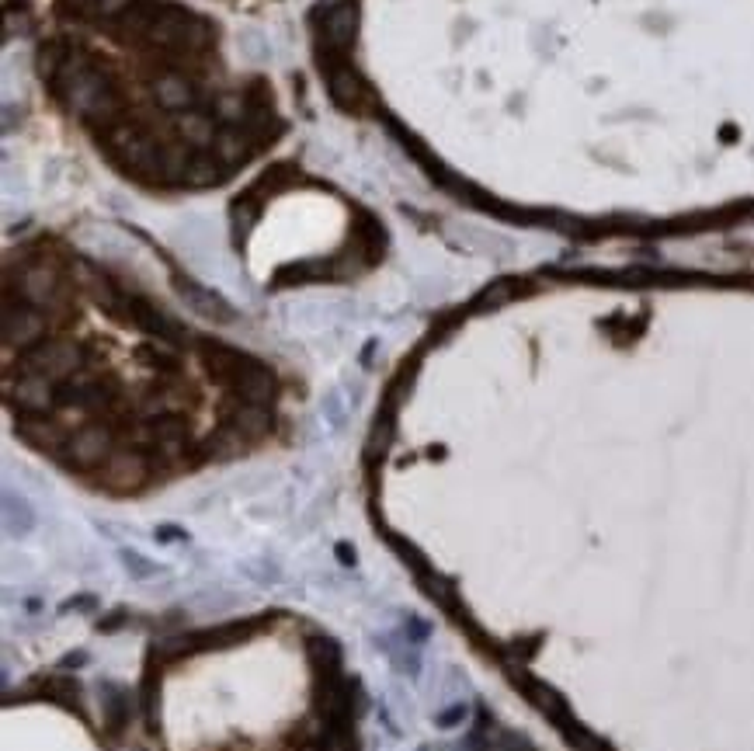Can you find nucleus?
I'll list each match as a JSON object with an SVG mask.
<instances>
[{
	"instance_id": "8",
	"label": "nucleus",
	"mask_w": 754,
	"mask_h": 751,
	"mask_svg": "<svg viewBox=\"0 0 754 751\" xmlns=\"http://www.w3.org/2000/svg\"><path fill=\"white\" fill-rule=\"evenodd\" d=\"M327 87H331V98L344 108H358L365 98H369V91H365L362 80L355 77V70H351V67H331V70H327Z\"/></svg>"
},
{
	"instance_id": "17",
	"label": "nucleus",
	"mask_w": 754,
	"mask_h": 751,
	"mask_svg": "<svg viewBox=\"0 0 754 751\" xmlns=\"http://www.w3.org/2000/svg\"><path fill=\"white\" fill-rule=\"evenodd\" d=\"M563 738H567V745L574 751H612L609 741H602L598 734H591L588 727H581L577 720H570V724L563 727Z\"/></svg>"
},
{
	"instance_id": "4",
	"label": "nucleus",
	"mask_w": 754,
	"mask_h": 751,
	"mask_svg": "<svg viewBox=\"0 0 754 751\" xmlns=\"http://www.w3.org/2000/svg\"><path fill=\"white\" fill-rule=\"evenodd\" d=\"M7 400L25 414H49L60 404V390H56L53 379L21 373V379L11 386V393H7Z\"/></svg>"
},
{
	"instance_id": "6",
	"label": "nucleus",
	"mask_w": 754,
	"mask_h": 751,
	"mask_svg": "<svg viewBox=\"0 0 754 751\" xmlns=\"http://www.w3.org/2000/svg\"><path fill=\"white\" fill-rule=\"evenodd\" d=\"M150 473V459L139 456V452H115L105 463V484L115 487V491H133L146 480Z\"/></svg>"
},
{
	"instance_id": "1",
	"label": "nucleus",
	"mask_w": 754,
	"mask_h": 751,
	"mask_svg": "<svg viewBox=\"0 0 754 751\" xmlns=\"http://www.w3.org/2000/svg\"><path fill=\"white\" fill-rule=\"evenodd\" d=\"M84 348L73 341H39L32 352L21 359V373L46 376V379H70L84 369Z\"/></svg>"
},
{
	"instance_id": "20",
	"label": "nucleus",
	"mask_w": 754,
	"mask_h": 751,
	"mask_svg": "<svg viewBox=\"0 0 754 751\" xmlns=\"http://www.w3.org/2000/svg\"><path fill=\"white\" fill-rule=\"evenodd\" d=\"M157 706H160V672L143 678V713H146V727L157 731Z\"/></svg>"
},
{
	"instance_id": "5",
	"label": "nucleus",
	"mask_w": 754,
	"mask_h": 751,
	"mask_svg": "<svg viewBox=\"0 0 754 751\" xmlns=\"http://www.w3.org/2000/svg\"><path fill=\"white\" fill-rule=\"evenodd\" d=\"M511 678H515V685H522V692L529 696V703L536 706L546 720H553L560 731L570 724V720H574V717H570V710H567V703H563V696L556 689H549L546 682H536V678L518 675V672H511Z\"/></svg>"
},
{
	"instance_id": "2",
	"label": "nucleus",
	"mask_w": 754,
	"mask_h": 751,
	"mask_svg": "<svg viewBox=\"0 0 754 751\" xmlns=\"http://www.w3.org/2000/svg\"><path fill=\"white\" fill-rule=\"evenodd\" d=\"M67 449V463L80 466V470H91V466H105L112 459V428L108 425H84L73 435H67L63 442Z\"/></svg>"
},
{
	"instance_id": "26",
	"label": "nucleus",
	"mask_w": 754,
	"mask_h": 751,
	"mask_svg": "<svg viewBox=\"0 0 754 751\" xmlns=\"http://www.w3.org/2000/svg\"><path fill=\"white\" fill-rule=\"evenodd\" d=\"M463 717H466V710H463V706H452L449 713H442V717H438V724H442V727H452V724H459V720H463Z\"/></svg>"
},
{
	"instance_id": "11",
	"label": "nucleus",
	"mask_w": 754,
	"mask_h": 751,
	"mask_svg": "<svg viewBox=\"0 0 754 751\" xmlns=\"http://www.w3.org/2000/svg\"><path fill=\"white\" fill-rule=\"evenodd\" d=\"M268 425H272V414H268V407H261V404H244L230 414V428L240 435V439H258V435L268 432Z\"/></svg>"
},
{
	"instance_id": "23",
	"label": "nucleus",
	"mask_w": 754,
	"mask_h": 751,
	"mask_svg": "<svg viewBox=\"0 0 754 751\" xmlns=\"http://www.w3.org/2000/svg\"><path fill=\"white\" fill-rule=\"evenodd\" d=\"M133 4L136 0H98V14L101 18H119V14H126Z\"/></svg>"
},
{
	"instance_id": "22",
	"label": "nucleus",
	"mask_w": 754,
	"mask_h": 751,
	"mask_svg": "<svg viewBox=\"0 0 754 751\" xmlns=\"http://www.w3.org/2000/svg\"><path fill=\"white\" fill-rule=\"evenodd\" d=\"M515 293H518V289L511 286V282H497V286H490L487 293L480 296V306H501V303H508Z\"/></svg>"
},
{
	"instance_id": "13",
	"label": "nucleus",
	"mask_w": 754,
	"mask_h": 751,
	"mask_svg": "<svg viewBox=\"0 0 754 751\" xmlns=\"http://www.w3.org/2000/svg\"><path fill=\"white\" fill-rule=\"evenodd\" d=\"M157 101L164 108H188L195 101V87L188 84L185 77L167 74V77L157 80Z\"/></svg>"
},
{
	"instance_id": "15",
	"label": "nucleus",
	"mask_w": 754,
	"mask_h": 751,
	"mask_svg": "<svg viewBox=\"0 0 754 751\" xmlns=\"http://www.w3.org/2000/svg\"><path fill=\"white\" fill-rule=\"evenodd\" d=\"M105 696H108L105 699V724L112 734H119L122 727L129 724V699H126V692L115 689V685H108Z\"/></svg>"
},
{
	"instance_id": "9",
	"label": "nucleus",
	"mask_w": 754,
	"mask_h": 751,
	"mask_svg": "<svg viewBox=\"0 0 754 751\" xmlns=\"http://www.w3.org/2000/svg\"><path fill=\"white\" fill-rule=\"evenodd\" d=\"M258 630V619H251V623H223V626H216V630H199V633H192L195 637V647L199 651H212V647H233V644H240V640H247L251 633Z\"/></svg>"
},
{
	"instance_id": "7",
	"label": "nucleus",
	"mask_w": 754,
	"mask_h": 751,
	"mask_svg": "<svg viewBox=\"0 0 754 751\" xmlns=\"http://www.w3.org/2000/svg\"><path fill=\"white\" fill-rule=\"evenodd\" d=\"M178 293L185 296V303L192 306L195 313H202V317L209 320H219V324H226V320H233L237 313H233V306L223 300V296L209 293V289L195 286L192 279H178Z\"/></svg>"
},
{
	"instance_id": "24",
	"label": "nucleus",
	"mask_w": 754,
	"mask_h": 751,
	"mask_svg": "<svg viewBox=\"0 0 754 751\" xmlns=\"http://www.w3.org/2000/svg\"><path fill=\"white\" fill-rule=\"evenodd\" d=\"M497 751H532V745L525 738H518V734H504V738L497 741Z\"/></svg>"
},
{
	"instance_id": "16",
	"label": "nucleus",
	"mask_w": 754,
	"mask_h": 751,
	"mask_svg": "<svg viewBox=\"0 0 754 751\" xmlns=\"http://www.w3.org/2000/svg\"><path fill=\"white\" fill-rule=\"evenodd\" d=\"M212 133H216V126H212L209 115L188 112L185 122H181V136H185L192 147H206V143H212Z\"/></svg>"
},
{
	"instance_id": "19",
	"label": "nucleus",
	"mask_w": 754,
	"mask_h": 751,
	"mask_svg": "<svg viewBox=\"0 0 754 751\" xmlns=\"http://www.w3.org/2000/svg\"><path fill=\"white\" fill-rule=\"evenodd\" d=\"M4 522H7V532L32 529V508H28L25 501H14V494H7V498H4Z\"/></svg>"
},
{
	"instance_id": "10",
	"label": "nucleus",
	"mask_w": 754,
	"mask_h": 751,
	"mask_svg": "<svg viewBox=\"0 0 754 751\" xmlns=\"http://www.w3.org/2000/svg\"><path fill=\"white\" fill-rule=\"evenodd\" d=\"M351 35H355V7H351V4H334L331 11L324 14V39H327V46H334V49L348 46Z\"/></svg>"
},
{
	"instance_id": "21",
	"label": "nucleus",
	"mask_w": 754,
	"mask_h": 751,
	"mask_svg": "<svg viewBox=\"0 0 754 751\" xmlns=\"http://www.w3.org/2000/svg\"><path fill=\"white\" fill-rule=\"evenodd\" d=\"M320 751H355V734H351V727H324Z\"/></svg>"
},
{
	"instance_id": "28",
	"label": "nucleus",
	"mask_w": 754,
	"mask_h": 751,
	"mask_svg": "<svg viewBox=\"0 0 754 751\" xmlns=\"http://www.w3.org/2000/svg\"><path fill=\"white\" fill-rule=\"evenodd\" d=\"M338 553H341V557H344V564H351V560H355V550H348V546H338Z\"/></svg>"
},
{
	"instance_id": "3",
	"label": "nucleus",
	"mask_w": 754,
	"mask_h": 751,
	"mask_svg": "<svg viewBox=\"0 0 754 751\" xmlns=\"http://www.w3.org/2000/svg\"><path fill=\"white\" fill-rule=\"evenodd\" d=\"M46 310H39V306L25 303L21 300L14 306L7 300L4 306V341L7 345H18V348H28V345H39L42 338H46Z\"/></svg>"
},
{
	"instance_id": "14",
	"label": "nucleus",
	"mask_w": 754,
	"mask_h": 751,
	"mask_svg": "<svg viewBox=\"0 0 754 751\" xmlns=\"http://www.w3.org/2000/svg\"><path fill=\"white\" fill-rule=\"evenodd\" d=\"M417 581H421L424 595H428L431 602H438L442 609H449V612H459V599H456V592H452V585L445 578L424 571V574H417Z\"/></svg>"
},
{
	"instance_id": "12",
	"label": "nucleus",
	"mask_w": 754,
	"mask_h": 751,
	"mask_svg": "<svg viewBox=\"0 0 754 751\" xmlns=\"http://www.w3.org/2000/svg\"><path fill=\"white\" fill-rule=\"evenodd\" d=\"M32 692H42V696L56 699V703L70 706V710H77V713H84V706H80V685L67 675L39 678V682L32 685Z\"/></svg>"
},
{
	"instance_id": "25",
	"label": "nucleus",
	"mask_w": 754,
	"mask_h": 751,
	"mask_svg": "<svg viewBox=\"0 0 754 751\" xmlns=\"http://www.w3.org/2000/svg\"><path fill=\"white\" fill-rule=\"evenodd\" d=\"M60 4L63 11H73V14H87V11L98 14V0H60Z\"/></svg>"
},
{
	"instance_id": "18",
	"label": "nucleus",
	"mask_w": 754,
	"mask_h": 751,
	"mask_svg": "<svg viewBox=\"0 0 754 751\" xmlns=\"http://www.w3.org/2000/svg\"><path fill=\"white\" fill-rule=\"evenodd\" d=\"M310 658L317 661V668L324 675H331V672H338L341 668V651H338V644L334 640H310Z\"/></svg>"
},
{
	"instance_id": "27",
	"label": "nucleus",
	"mask_w": 754,
	"mask_h": 751,
	"mask_svg": "<svg viewBox=\"0 0 754 751\" xmlns=\"http://www.w3.org/2000/svg\"><path fill=\"white\" fill-rule=\"evenodd\" d=\"M126 564L133 567L136 574H150V571H153L150 564H143V557H139V553H126Z\"/></svg>"
}]
</instances>
